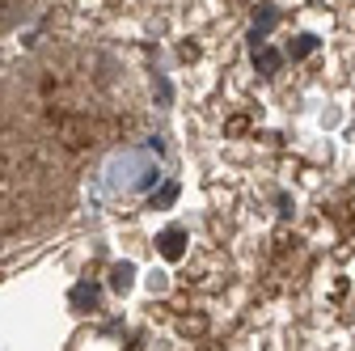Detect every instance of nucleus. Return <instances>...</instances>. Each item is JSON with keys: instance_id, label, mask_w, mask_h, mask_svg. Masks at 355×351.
Here are the masks:
<instances>
[{"instance_id": "obj_1", "label": "nucleus", "mask_w": 355, "mask_h": 351, "mask_svg": "<svg viewBox=\"0 0 355 351\" xmlns=\"http://www.w3.org/2000/svg\"><path fill=\"white\" fill-rule=\"evenodd\" d=\"M178 241H182L178 233H169V237H165V254H169V258H178V254H182V246H178Z\"/></svg>"}]
</instances>
